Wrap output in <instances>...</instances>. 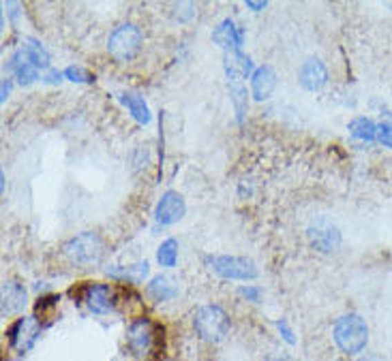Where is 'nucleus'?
I'll list each match as a JSON object with an SVG mask.
<instances>
[{
  "instance_id": "f257e3e1",
  "label": "nucleus",
  "mask_w": 392,
  "mask_h": 361,
  "mask_svg": "<svg viewBox=\"0 0 392 361\" xmlns=\"http://www.w3.org/2000/svg\"><path fill=\"white\" fill-rule=\"evenodd\" d=\"M333 338H335V344L339 347L341 353L358 355L368 344V325L356 312L343 314L341 319H337V323L333 327Z\"/></svg>"
},
{
  "instance_id": "f03ea898",
  "label": "nucleus",
  "mask_w": 392,
  "mask_h": 361,
  "mask_svg": "<svg viewBox=\"0 0 392 361\" xmlns=\"http://www.w3.org/2000/svg\"><path fill=\"white\" fill-rule=\"evenodd\" d=\"M193 327L206 342H221L230 331V317L221 306H202L195 312Z\"/></svg>"
},
{
  "instance_id": "7ed1b4c3",
  "label": "nucleus",
  "mask_w": 392,
  "mask_h": 361,
  "mask_svg": "<svg viewBox=\"0 0 392 361\" xmlns=\"http://www.w3.org/2000/svg\"><path fill=\"white\" fill-rule=\"evenodd\" d=\"M103 251H105L103 240L93 231H84V233L71 237L62 248L64 257L82 267L97 265L103 259Z\"/></svg>"
},
{
  "instance_id": "20e7f679",
  "label": "nucleus",
  "mask_w": 392,
  "mask_h": 361,
  "mask_svg": "<svg viewBox=\"0 0 392 361\" xmlns=\"http://www.w3.org/2000/svg\"><path fill=\"white\" fill-rule=\"evenodd\" d=\"M140 48H142V32L136 24H120L110 32V39H107V52L118 62L133 60Z\"/></svg>"
},
{
  "instance_id": "39448f33",
  "label": "nucleus",
  "mask_w": 392,
  "mask_h": 361,
  "mask_svg": "<svg viewBox=\"0 0 392 361\" xmlns=\"http://www.w3.org/2000/svg\"><path fill=\"white\" fill-rule=\"evenodd\" d=\"M208 263L216 274L227 280H253L259 274L257 265L247 257H230V255L208 257Z\"/></svg>"
},
{
  "instance_id": "423d86ee",
  "label": "nucleus",
  "mask_w": 392,
  "mask_h": 361,
  "mask_svg": "<svg viewBox=\"0 0 392 361\" xmlns=\"http://www.w3.org/2000/svg\"><path fill=\"white\" fill-rule=\"evenodd\" d=\"M9 335V344L15 353H28L35 342L39 340L41 335V321L37 314H32V317H21L17 319L11 329L7 331Z\"/></svg>"
},
{
  "instance_id": "0eeeda50",
  "label": "nucleus",
  "mask_w": 392,
  "mask_h": 361,
  "mask_svg": "<svg viewBox=\"0 0 392 361\" xmlns=\"http://www.w3.org/2000/svg\"><path fill=\"white\" fill-rule=\"evenodd\" d=\"M307 233H309L311 244L319 253H335L341 246V231L328 218H317L315 222H311Z\"/></svg>"
},
{
  "instance_id": "6e6552de",
  "label": "nucleus",
  "mask_w": 392,
  "mask_h": 361,
  "mask_svg": "<svg viewBox=\"0 0 392 361\" xmlns=\"http://www.w3.org/2000/svg\"><path fill=\"white\" fill-rule=\"evenodd\" d=\"M187 212V203L183 199V195H178L176 191H167L155 208V220L163 227H169V224H176Z\"/></svg>"
},
{
  "instance_id": "1a4fd4ad",
  "label": "nucleus",
  "mask_w": 392,
  "mask_h": 361,
  "mask_svg": "<svg viewBox=\"0 0 392 361\" xmlns=\"http://www.w3.org/2000/svg\"><path fill=\"white\" fill-rule=\"evenodd\" d=\"M152 338H155V333H152V323L146 317L136 319L127 329V344H129L131 353L138 357H144L150 351Z\"/></svg>"
},
{
  "instance_id": "9d476101",
  "label": "nucleus",
  "mask_w": 392,
  "mask_h": 361,
  "mask_svg": "<svg viewBox=\"0 0 392 361\" xmlns=\"http://www.w3.org/2000/svg\"><path fill=\"white\" fill-rule=\"evenodd\" d=\"M84 302L93 314H107L114 308V291L110 284H101V282L86 284Z\"/></svg>"
},
{
  "instance_id": "9b49d317",
  "label": "nucleus",
  "mask_w": 392,
  "mask_h": 361,
  "mask_svg": "<svg viewBox=\"0 0 392 361\" xmlns=\"http://www.w3.org/2000/svg\"><path fill=\"white\" fill-rule=\"evenodd\" d=\"M298 81L304 90H309V92H317V90H321L326 81H328V71H326V66L319 58H309L300 64Z\"/></svg>"
},
{
  "instance_id": "f8f14e48",
  "label": "nucleus",
  "mask_w": 392,
  "mask_h": 361,
  "mask_svg": "<svg viewBox=\"0 0 392 361\" xmlns=\"http://www.w3.org/2000/svg\"><path fill=\"white\" fill-rule=\"evenodd\" d=\"M28 304V293L19 282L13 280H5L3 282V308H0V314L3 319L13 317V314H19Z\"/></svg>"
},
{
  "instance_id": "ddd939ff",
  "label": "nucleus",
  "mask_w": 392,
  "mask_h": 361,
  "mask_svg": "<svg viewBox=\"0 0 392 361\" xmlns=\"http://www.w3.org/2000/svg\"><path fill=\"white\" fill-rule=\"evenodd\" d=\"M212 41L221 45L225 52H238L245 41V28L236 26L232 19H223L212 32Z\"/></svg>"
},
{
  "instance_id": "4468645a",
  "label": "nucleus",
  "mask_w": 392,
  "mask_h": 361,
  "mask_svg": "<svg viewBox=\"0 0 392 361\" xmlns=\"http://www.w3.org/2000/svg\"><path fill=\"white\" fill-rule=\"evenodd\" d=\"M223 69L230 81H243L247 77H251L253 71V62L247 54H243L241 50L238 52H225L223 56Z\"/></svg>"
},
{
  "instance_id": "2eb2a0df",
  "label": "nucleus",
  "mask_w": 392,
  "mask_h": 361,
  "mask_svg": "<svg viewBox=\"0 0 392 361\" xmlns=\"http://www.w3.org/2000/svg\"><path fill=\"white\" fill-rule=\"evenodd\" d=\"M274 88H277V73H274L272 66H268V64L257 66L255 73L251 75V90H253L255 101L270 99Z\"/></svg>"
},
{
  "instance_id": "dca6fc26",
  "label": "nucleus",
  "mask_w": 392,
  "mask_h": 361,
  "mask_svg": "<svg viewBox=\"0 0 392 361\" xmlns=\"http://www.w3.org/2000/svg\"><path fill=\"white\" fill-rule=\"evenodd\" d=\"M146 293H148V297L152 302L163 304V302H169V300H174V297L178 295V284L174 282L169 276L159 274V276H155V278L148 282Z\"/></svg>"
},
{
  "instance_id": "f3484780",
  "label": "nucleus",
  "mask_w": 392,
  "mask_h": 361,
  "mask_svg": "<svg viewBox=\"0 0 392 361\" xmlns=\"http://www.w3.org/2000/svg\"><path fill=\"white\" fill-rule=\"evenodd\" d=\"M9 71H13L15 79H17L21 86H28V84H32V81L39 79V69L28 62L26 54L21 52V50L15 52L13 58L9 60Z\"/></svg>"
},
{
  "instance_id": "a211bd4d",
  "label": "nucleus",
  "mask_w": 392,
  "mask_h": 361,
  "mask_svg": "<svg viewBox=\"0 0 392 361\" xmlns=\"http://www.w3.org/2000/svg\"><path fill=\"white\" fill-rule=\"evenodd\" d=\"M148 263H133V265H116V267H110L107 269V274H110L114 280H120V282H129V284H140L144 282V278L148 276Z\"/></svg>"
},
{
  "instance_id": "6ab92c4d",
  "label": "nucleus",
  "mask_w": 392,
  "mask_h": 361,
  "mask_svg": "<svg viewBox=\"0 0 392 361\" xmlns=\"http://www.w3.org/2000/svg\"><path fill=\"white\" fill-rule=\"evenodd\" d=\"M120 103L129 109V114L133 116L140 124H148V122L152 120L150 109H148L146 101H144L140 95H136V92H124V95H120Z\"/></svg>"
},
{
  "instance_id": "aec40b11",
  "label": "nucleus",
  "mask_w": 392,
  "mask_h": 361,
  "mask_svg": "<svg viewBox=\"0 0 392 361\" xmlns=\"http://www.w3.org/2000/svg\"><path fill=\"white\" fill-rule=\"evenodd\" d=\"M21 52L26 54L28 62H30L32 66H37L39 71H41V69H43V71H50V54L46 52V48H43L39 41L26 39V45L21 48Z\"/></svg>"
},
{
  "instance_id": "412c9836",
  "label": "nucleus",
  "mask_w": 392,
  "mask_h": 361,
  "mask_svg": "<svg viewBox=\"0 0 392 361\" xmlns=\"http://www.w3.org/2000/svg\"><path fill=\"white\" fill-rule=\"evenodd\" d=\"M247 88L243 86V81H230V99L232 105L236 109V120L243 122L247 116V109H249V99H247Z\"/></svg>"
},
{
  "instance_id": "4be33fe9",
  "label": "nucleus",
  "mask_w": 392,
  "mask_h": 361,
  "mask_svg": "<svg viewBox=\"0 0 392 361\" xmlns=\"http://www.w3.org/2000/svg\"><path fill=\"white\" fill-rule=\"evenodd\" d=\"M350 133L352 137L360 139V142H375V133H377V124L368 118H354L350 122Z\"/></svg>"
},
{
  "instance_id": "5701e85b",
  "label": "nucleus",
  "mask_w": 392,
  "mask_h": 361,
  "mask_svg": "<svg viewBox=\"0 0 392 361\" xmlns=\"http://www.w3.org/2000/svg\"><path fill=\"white\" fill-rule=\"evenodd\" d=\"M157 261L161 267H174L178 263V240H165L161 246H159V251H157Z\"/></svg>"
},
{
  "instance_id": "b1692460",
  "label": "nucleus",
  "mask_w": 392,
  "mask_h": 361,
  "mask_svg": "<svg viewBox=\"0 0 392 361\" xmlns=\"http://www.w3.org/2000/svg\"><path fill=\"white\" fill-rule=\"evenodd\" d=\"M64 77L71 79V81H77V84H93L95 81V75H91L86 69H82V66H67V69H64Z\"/></svg>"
},
{
  "instance_id": "393cba45",
  "label": "nucleus",
  "mask_w": 392,
  "mask_h": 361,
  "mask_svg": "<svg viewBox=\"0 0 392 361\" xmlns=\"http://www.w3.org/2000/svg\"><path fill=\"white\" fill-rule=\"evenodd\" d=\"M174 19H178V21H189L195 17V5L193 3H176L174 5Z\"/></svg>"
},
{
  "instance_id": "a878e982",
  "label": "nucleus",
  "mask_w": 392,
  "mask_h": 361,
  "mask_svg": "<svg viewBox=\"0 0 392 361\" xmlns=\"http://www.w3.org/2000/svg\"><path fill=\"white\" fill-rule=\"evenodd\" d=\"M375 142L384 144L386 148H392V126L390 124H377Z\"/></svg>"
},
{
  "instance_id": "bb28decb",
  "label": "nucleus",
  "mask_w": 392,
  "mask_h": 361,
  "mask_svg": "<svg viewBox=\"0 0 392 361\" xmlns=\"http://www.w3.org/2000/svg\"><path fill=\"white\" fill-rule=\"evenodd\" d=\"M241 295L247 300V302H259V297H261V291L257 289V286H251V284H247V286H241Z\"/></svg>"
},
{
  "instance_id": "cd10ccee",
  "label": "nucleus",
  "mask_w": 392,
  "mask_h": 361,
  "mask_svg": "<svg viewBox=\"0 0 392 361\" xmlns=\"http://www.w3.org/2000/svg\"><path fill=\"white\" fill-rule=\"evenodd\" d=\"M277 327H279V331H281V335H283V340H286L288 344H296L294 331L290 329V325H288V321H286V319H281V321L277 323Z\"/></svg>"
},
{
  "instance_id": "c85d7f7f",
  "label": "nucleus",
  "mask_w": 392,
  "mask_h": 361,
  "mask_svg": "<svg viewBox=\"0 0 392 361\" xmlns=\"http://www.w3.org/2000/svg\"><path fill=\"white\" fill-rule=\"evenodd\" d=\"M60 77H64V73H58L56 69H50L48 75H46V81L48 84H56V81H60Z\"/></svg>"
},
{
  "instance_id": "c756f323",
  "label": "nucleus",
  "mask_w": 392,
  "mask_h": 361,
  "mask_svg": "<svg viewBox=\"0 0 392 361\" xmlns=\"http://www.w3.org/2000/svg\"><path fill=\"white\" fill-rule=\"evenodd\" d=\"M247 9H251V11H261V9H266L268 7V3L264 0V3H255V0H247Z\"/></svg>"
},
{
  "instance_id": "7c9ffc66",
  "label": "nucleus",
  "mask_w": 392,
  "mask_h": 361,
  "mask_svg": "<svg viewBox=\"0 0 392 361\" xmlns=\"http://www.w3.org/2000/svg\"><path fill=\"white\" fill-rule=\"evenodd\" d=\"M9 95H11V81H9V79H3V103L9 99Z\"/></svg>"
},
{
  "instance_id": "2f4dec72",
  "label": "nucleus",
  "mask_w": 392,
  "mask_h": 361,
  "mask_svg": "<svg viewBox=\"0 0 392 361\" xmlns=\"http://www.w3.org/2000/svg\"><path fill=\"white\" fill-rule=\"evenodd\" d=\"M5 188H7V177H5V171H0V191L5 193Z\"/></svg>"
},
{
  "instance_id": "473e14b6",
  "label": "nucleus",
  "mask_w": 392,
  "mask_h": 361,
  "mask_svg": "<svg viewBox=\"0 0 392 361\" xmlns=\"http://www.w3.org/2000/svg\"><path fill=\"white\" fill-rule=\"evenodd\" d=\"M360 361H380L377 357H373V355H368V357H362Z\"/></svg>"
}]
</instances>
